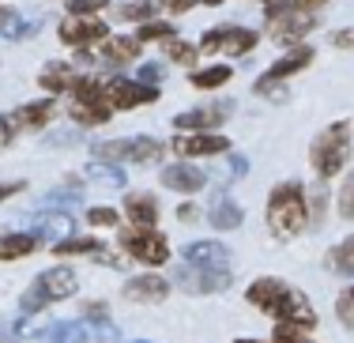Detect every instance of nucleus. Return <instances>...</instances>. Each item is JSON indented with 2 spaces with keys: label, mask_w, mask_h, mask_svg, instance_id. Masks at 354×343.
I'll return each mask as SVG.
<instances>
[{
  "label": "nucleus",
  "mask_w": 354,
  "mask_h": 343,
  "mask_svg": "<svg viewBox=\"0 0 354 343\" xmlns=\"http://www.w3.org/2000/svg\"><path fill=\"white\" fill-rule=\"evenodd\" d=\"M230 80H234V68H230V64H207V68L189 72V83H192L196 91H218V87H226Z\"/></svg>",
  "instance_id": "30"
},
{
  "label": "nucleus",
  "mask_w": 354,
  "mask_h": 343,
  "mask_svg": "<svg viewBox=\"0 0 354 343\" xmlns=\"http://www.w3.org/2000/svg\"><path fill=\"white\" fill-rule=\"evenodd\" d=\"M264 19H268V38H272L275 46H286V49L301 46V41L309 38V30H317V15L294 8L290 0H272V4H264Z\"/></svg>",
  "instance_id": "5"
},
{
  "label": "nucleus",
  "mask_w": 354,
  "mask_h": 343,
  "mask_svg": "<svg viewBox=\"0 0 354 343\" xmlns=\"http://www.w3.org/2000/svg\"><path fill=\"white\" fill-rule=\"evenodd\" d=\"M83 174H87V181H95V185H102V189H124V185H129L124 166L121 163H109V158H91Z\"/></svg>",
  "instance_id": "24"
},
{
  "label": "nucleus",
  "mask_w": 354,
  "mask_h": 343,
  "mask_svg": "<svg viewBox=\"0 0 354 343\" xmlns=\"http://www.w3.org/2000/svg\"><path fill=\"white\" fill-rule=\"evenodd\" d=\"M0 343H27V340H15V336H4V340H0Z\"/></svg>",
  "instance_id": "52"
},
{
  "label": "nucleus",
  "mask_w": 354,
  "mask_h": 343,
  "mask_svg": "<svg viewBox=\"0 0 354 343\" xmlns=\"http://www.w3.org/2000/svg\"><path fill=\"white\" fill-rule=\"evenodd\" d=\"M234 343H268V340H252V336H245V340H234Z\"/></svg>",
  "instance_id": "51"
},
{
  "label": "nucleus",
  "mask_w": 354,
  "mask_h": 343,
  "mask_svg": "<svg viewBox=\"0 0 354 343\" xmlns=\"http://www.w3.org/2000/svg\"><path fill=\"white\" fill-rule=\"evenodd\" d=\"M335 317H339L343 328L354 332V283L339 290V298H335Z\"/></svg>",
  "instance_id": "37"
},
{
  "label": "nucleus",
  "mask_w": 354,
  "mask_h": 343,
  "mask_svg": "<svg viewBox=\"0 0 354 343\" xmlns=\"http://www.w3.org/2000/svg\"><path fill=\"white\" fill-rule=\"evenodd\" d=\"M257 41H260L257 30L238 27V23H218V27H212V30H204V35H200L196 49L204 57L226 53V57H234V61H238V57H245V53L257 49Z\"/></svg>",
  "instance_id": "8"
},
{
  "label": "nucleus",
  "mask_w": 354,
  "mask_h": 343,
  "mask_svg": "<svg viewBox=\"0 0 354 343\" xmlns=\"http://www.w3.org/2000/svg\"><path fill=\"white\" fill-rule=\"evenodd\" d=\"M12 117H15V129L19 132H41L57 117V98L46 95V98H38V102H27V106H19Z\"/></svg>",
  "instance_id": "20"
},
{
  "label": "nucleus",
  "mask_w": 354,
  "mask_h": 343,
  "mask_svg": "<svg viewBox=\"0 0 354 343\" xmlns=\"http://www.w3.org/2000/svg\"><path fill=\"white\" fill-rule=\"evenodd\" d=\"M324 264L332 268V275H343V279H354V234H347L343 241H335L328 249Z\"/></svg>",
  "instance_id": "29"
},
{
  "label": "nucleus",
  "mask_w": 354,
  "mask_h": 343,
  "mask_svg": "<svg viewBox=\"0 0 354 343\" xmlns=\"http://www.w3.org/2000/svg\"><path fill=\"white\" fill-rule=\"evenodd\" d=\"M102 249H106V241L95 238V234H72V238L53 245V257H98Z\"/></svg>",
  "instance_id": "28"
},
{
  "label": "nucleus",
  "mask_w": 354,
  "mask_h": 343,
  "mask_svg": "<svg viewBox=\"0 0 354 343\" xmlns=\"http://www.w3.org/2000/svg\"><path fill=\"white\" fill-rule=\"evenodd\" d=\"M294 8H301V12H320V8L328 4V0H290Z\"/></svg>",
  "instance_id": "49"
},
{
  "label": "nucleus",
  "mask_w": 354,
  "mask_h": 343,
  "mask_svg": "<svg viewBox=\"0 0 354 343\" xmlns=\"http://www.w3.org/2000/svg\"><path fill=\"white\" fill-rule=\"evenodd\" d=\"M177 35V27L174 23H166V19H147V23H140L136 27V38L147 46V41H166V38H174Z\"/></svg>",
  "instance_id": "33"
},
{
  "label": "nucleus",
  "mask_w": 354,
  "mask_h": 343,
  "mask_svg": "<svg viewBox=\"0 0 354 343\" xmlns=\"http://www.w3.org/2000/svg\"><path fill=\"white\" fill-rule=\"evenodd\" d=\"M158 181H162L170 192H181V196H192V192L207 189V174L200 170L196 163H189V158H177V163H170L162 174H158Z\"/></svg>",
  "instance_id": "15"
},
{
  "label": "nucleus",
  "mask_w": 354,
  "mask_h": 343,
  "mask_svg": "<svg viewBox=\"0 0 354 343\" xmlns=\"http://www.w3.org/2000/svg\"><path fill=\"white\" fill-rule=\"evenodd\" d=\"M102 8H109V0H68L72 15H98Z\"/></svg>",
  "instance_id": "41"
},
{
  "label": "nucleus",
  "mask_w": 354,
  "mask_h": 343,
  "mask_svg": "<svg viewBox=\"0 0 354 343\" xmlns=\"http://www.w3.org/2000/svg\"><path fill=\"white\" fill-rule=\"evenodd\" d=\"M268 343H317L309 332H301V328H290V324H275V332H272V340Z\"/></svg>",
  "instance_id": "39"
},
{
  "label": "nucleus",
  "mask_w": 354,
  "mask_h": 343,
  "mask_svg": "<svg viewBox=\"0 0 354 343\" xmlns=\"http://www.w3.org/2000/svg\"><path fill=\"white\" fill-rule=\"evenodd\" d=\"M117 249L124 257H132L143 268H162L170 264V241L166 234H158L155 227H129L117 234Z\"/></svg>",
  "instance_id": "7"
},
{
  "label": "nucleus",
  "mask_w": 354,
  "mask_h": 343,
  "mask_svg": "<svg viewBox=\"0 0 354 343\" xmlns=\"http://www.w3.org/2000/svg\"><path fill=\"white\" fill-rule=\"evenodd\" d=\"M351 144H354V124L343 117V121H332L328 129H320L309 144V166L320 181H332L343 166L351 163Z\"/></svg>",
  "instance_id": "3"
},
{
  "label": "nucleus",
  "mask_w": 354,
  "mask_h": 343,
  "mask_svg": "<svg viewBox=\"0 0 354 343\" xmlns=\"http://www.w3.org/2000/svg\"><path fill=\"white\" fill-rule=\"evenodd\" d=\"M230 174H234V178H245V174H249V163L238 151H230Z\"/></svg>",
  "instance_id": "46"
},
{
  "label": "nucleus",
  "mask_w": 354,
  "mask_h": 343,
  "mask_svg": "<svg viewBox=\"0 0 354 343\" xmlns=\"http://www.w3.org/2000/svg\"><path fill=\"white\" fill-rule=\"evenodd\" d=\"M245 302L257 313L272 317L275 324H290V328H301V332H313L320 324L309 295L290 287V283H283L279 275H260V279H252L245 287Z\"/></svg>",
  "instance_id": "1"
},
{
  "label": "nucleus",
  "mask_w": 354,
  "mask_h": 343,
  "mask_svg": "<svg viewBox=\"0 0 354 343\" xmlns=\"http://www.w3.org/2000/svg\"><path fill=\"white\" fill-rule=\"evenodd\" d=\"M124 343H151V340H124Z\"/></svg>",
  "instance_id": "53"
},
{
  "label": "nucleus",
  "mask_w": 354,
  "mask_h": 343,
  "mask_svg": "<svg viewBox=\"0 0 354 343\" xmlns=\"http://www.w3.org/2000/svg\"><path fill=\"white\" fill-rule=\"evenodd\" d=\"M19 136V129H15V117L12 113H0V151H8V144Z\"/></svg>",
  "instance_id": "42"
},
{
  "label": "nucleus",
  "mask_w": 354,
  "mask_h": 343,
  "mask_svg": "<svg viewBox=\"0 0 354 343\" xmlns=\"http://www.w3.org/2000/svg\"><path fill=\"white\" fill-rule=\"evenodd\" d=\"M75 290H80L75 268L53 264V268H46V272H38L35 279H30V287L23 290V298H19V309L23 313H46L53 302H68Z\"/></svg>",
  "instance_id": "4"
},
{
  "label": "nucleus",
  "mask_w": 354,
  "mask_h": 343,
  "mask_svg": "<svg viewBox=\"0 0 354 343\" xmlns=\"http://www.w3.org/2000/svg\"><path fill=\"white\" fill-rule=\"evenodd\" d=\"M264 223L272 230L275 241H294L298 234H306L313 223H309V192L301 181H279L272 192H268V212Z\"/></svg>",
  "instance_id": "2"
},
{
  "label": "nucleus",
  "mask_w": 354,
  "mask_h": 343,
  "mask_svg": "<svg viewBox=\"0 0 354 343\" xmlns=\"http://www.w3.org/2000/svg\"><path fill=\"white\" fill-rule=\"evenodd\" d=\"M41 249V238L35 230H12V234H4L0 238V261H23V257H30V253H38Z\"/></svg>",
  "instance_id": "23"
},
{
  "label": "nucleus",
  "mask_w": 354,
  "mask_h": 343,
  "mask_svg": "<svg viewBox=\"0 0 354 343\" xmlns=\"http://www.w3.org/2000/svg\"><path fill=\"white\" fill-rule=\"evenodd\" d=\"M200 4H207V8H218V4H226V0H200Z\"/></svg>",
  "instance_id": "50"
},
{
  "label": "nucleus",
  "mask_w": 354,
  "mask_h": 343,
  "mask_svg": "<svg viewBox=\"0 0 354 343\" xmlns=\"http://www.w3.org/2000/svg\"><path fill=\"white\" fill-rule=\"evenodd\" d=\"M335 207H339V219L354 223V170L347 174V178H343L339 196H335Z\"/></svg>",
  "instance_id": "36"
},
{
  "label": "nucleus",
  "mask_w": 354,
  "mask_h": 343,
  "mask_svg": "<svg viewBox=\"0 0 354 343\" xmlns=\"http://www.w3.org/2000/svg\"><path fill=\"white\" fill-rule=\"evenodd\" d=\"M106 102H109V110L113 113H121V110H140V106H151V102H158L162 98V91L158 87H147V83H140V80H106Z\"/></svg>",
  "instance_id": "11"
},
{
  "label": "nucleus",
  "mask_w": 354,
  "mask_h": 343,
  "mask_svg": "<svg viewBox=\"0 0 354 343\" xmlns=\"http://www.w3.org/2000/svg\"><path fill=\"white\" fill-rule=\"evenodd\" d=\"M68 113H72V121L80 124V129H102V124L113 121V110H109L106 95L102 98H87V102H72Z\"/></svg>",
  "instance_id": "22"
},
{
  "label": "nucleus",
  "mask_w": 354,
  "mask_h": 343,
  "mask_svg": "<svg viewBox=\"0 0 354 343\" xmlns=\"http://www.w3.org/2000/svg\"><path fill=\"white\" fill-rule=\"evenodd\" d=\"M196 57H200V49L192 46V41H185V38H166V61H174V64H181V68H189V64H196Z\"/></svg>",
  "instance_id": "32"
},
{
  "label": "nucleus",
  "mask_w": 354,
  "mask_h": 343,
  "mask_svg": "<svg viewBox=\"0 0 354 343\" xmlns=\"http://www.w3.org/2000/svg\"><path fill=\"white\" fill-rule=\"evenodd\" d=\"M121 215L132 223V227H158V215H162V207H158V196H155V192L132 189L129 196H124Z\"/></svg>",
  "instance_id": "17"
},
{
  "label": "nucleus",
  "mask_w": 354,
  "mask_h": 343,
  "mask_svg": "<svg viewBox=\"0 0 354 343\" xmlns=\"http://www.w3.org/2000/svg\"><path fill=\"white\" fill-rule=\"evenodd\" d=\"M177 219H181V223H196L200 219V207L196 204H181V207H177Z\"/></svg>",
  "instance_id": "48"
},
{
  "label": "nucleus",
  "mask_w": 354,
  "mask_h": 343,
  "mask_svg": "<svg viewBox=\"0 0 354 343\" xmlns=\"http://www.w3.org/2000/svg\"><path fill=\"white\" fill-rule=\"evenodd\" d=\"M260 4H272V0H260Z\"/></svg>",
  "instance_id": "54"
},
{
  "label": "nucleus",
  "mask_w": 354,
  "mask_h": 343,
  "mask_svg": "<svg viewBox=\"0 0 354 343\" xmlns=\"http://www.w3.org/2000/svg\"><path fill=\"white\" fill-rule=\"evenodd\" d=\"M207 223H212L215 230H238L241 223H245V212H241V204L230 200L226 192H215L212 204H207Z\"/></svg>",
  "instance_id": "21"
},
{
  "label": "nucleus",
  "mask_w": 354,
  "mask_h": 343,
  "mask_svg": "<svg viewBox=\"0 0 354 343\" xmlns=\"http://www.w3.org/2000/svg\"><path fill=\"white\" fill-rule=\"evenodd\" d=\"M80 313H83V321L87 324H102V321H113V317H109V306L106 302H80Z\"/></svg>",
  "instance_id": "40"
},
{
  "label": "nucleus",
  "mask_w": 354,
  "mask_h": 343,
  "mask_svg": "<svg viewBox=\"0 0 354 343\" xmlns=\"http://www.w3.org/2000/svg\"><path fill=\"white\" fill-rule=\"evenodd\" d=\"M196 4H200V0H162V8L170 15H185V12H192Z\"/></svg>",
  "instance_id": "44"
},
{
  "label": "nucleus",
  "mask_w": 354,
  "mask_h": 343,
  "mask_svg": "<svg viewBox=\"0 0 354 343\" xmlns=\"http://www.w3.org/2000/svg\"><path fill=\"white\" fill-rule=\"evenodd\" d=\"M57 38L72 49H91L95 41L109 38V27L98 15H72V19H64L61 27H57Z\"/></svg>",
  "instance_id": "14"
},
{
  "label": "nucleus",
  "mask_w": 354,
  "mask_h": 343,
  "mask_svg": "<svg viewBox=\"0 0 354 343\" xmlns=\"http://www.w3.org/2000/svg\"><path fill=\"white\" fill-rule=\"evenodd\" d=\"M170 147L158 136H124V140H102L95 144V158H109V163H132V166H155Z\"/></svg>",
  "instance_id": "6"
},
{
  "label": "nucleus",
  "mask_w": 354,
  "mask_h": 343,
  "mask_svg": "<svg viewBox=\"0 0 354 343\" xmlns=\"http://www.w3.org/2000/svg\"><path fill=\"white\" fill-rule=\"evenodd\" d=\"M80 200H83V185H80V181L46 192V207H53V204H57V207H72V204H80Z\"/></svg>",
  "instance_id": "35"
},
{
  "label": "nucleus",
  "mask_w": 354,
  "mask_h": 343,
  "mask_svg": "<svg viewBox=\"0 0 354 343\" xmlns=\"http://www.w3.org/2000/svg\"><path fill=\"white\" fill-rule=\"evenodd\" d=\"M117 19H124V23L155 19V0H132V4H121V8H117Z\"/></svg>",
  "instance_id": "34"
},
{
  "label": "nucleus",
  "mask_w": 354,
  "mask_h": 343,
  "mask_svg": "<svg viewBox=\"0 0 354 343\" xmlns=\"http://www.w3.org/2000/svg\"><path fill=\"white\" fill-rule=\"evenodd\" d=\"M121 219H124V215L117 212V207H109V204L87 207V223H91V227H121Z\"/></svg>",
  "instance_id": "38"
},
{
  "label": "nucleus",
  "mask_w": 354,
  "mask_h": 343,
  "mask_svg": "<svg viewBox=\"0 0 354 343\" xmlns=\"http://www.w3.org/2000/svg\"><path fill=\"white\" fill-rule=\"evenodd\" d=\"M332 46H335V49H351V46H354V30H335V35H332Z\"/></svg>",
  "instance_id": "47"
},
{
  "label": "nucleus",
  "mask_w": 354,
  "mask_h": 343,
  "mask_svg": "<svg viewBox=\"0 0 354 343\" xmlns=\"http://www.w3.org/2000/svg\"><path fill=\"white\" fill-rule=\"evenodd\" d=\"M170 151L177 158H212V155H230L234 144L223 136V132H174Z\"/></svg>",
  "instance_id": "10"
},
{
  "label": "nucleus",
  "mask_w": 354,
  "mask_h": 343,
  "mask_svg": "<svg viewBox=\"0 0 354 343\" xmlns=\"http://www.w3.org/2000/svg\"><path fill=\"white\" fill-rule=\"evenodd\" d=\"M313 46H306V41H301V46H294V49H286V57H279V61L275 64H268V72L264 76H260L257 83H286L290 76H298V72H306L309 64H313Z\"/></svg>",
  "instance_id": "16"
},
{
  "label": "nucleus",
  "mask_w": 354,
  "mask_h": 343,
  "mask_svg": "<svg viewBox=\"0 0 354 343\" xmlns=\"http://www.w3.org/2000/svg\"><path fill=\"white\" fill-rule=\"evenodd\" d=\"M72 76H75V72H72V64H68V61H49L46 68L38 72V87L46 91L49 98H57L61 91H68Z\"/></svg>",
  "instance_id": "27"
},
{
  "label": "nucleus",
  "mask_w": 354,
  "mask_h": 343,
  "mask_svg": "<svg viewBox=\"0 0 354 343\" xmlns=\"http://www.w3.org/2000/svg\"><path fill=\"white\" fill-rule=\"evenodd\" d=\"M158 80H162V68H158V64H140V83L158 87Z\"/></svg>",
  "instance_id": "43"
},
{
  "label": "nucleus",
  "mask_w": 354,
  "mask_h": 343,
  "mask_svg": "<svg viewBox=\"0 0 354 343\" xmlns=\"http://www.w3.org/2000/svg\"><path fill=\"white\" fill-rule=\"evenodd\" d=\"M181 261L185 264H204V268H230L234 257L223 241H189L181 249Z\"/></svg>",
  "instance_id": "19"
},
{
  "label": "nucleus",
  "mask_w": 354,
  "mask_h": 343,
  "mask_svg": "<svg viewBox=\"0 0 354 343\" xmlns=\"http://www.w3.org/2000/svg\"><path fill=\"white\" fill-rule=\"evenodd\" d=\"M38 234L41 241H49V245H57V241H64V238H72L75 234V219H72V212H64V207H57V212H38L35 215V227H30Z\"/></svg>",
  "instance_id": "18"
},
{
  "label": "nucleus",
  "mask_w": 354,
  "mask_h": 343,
  "mask_svg": "<svg viewBox=\"0 0 354 343\" xmlns=\"http://www.w3.org/2000/svg\"><path fill=\"white\" fill-rule=\"evenodd\" d=\"M140 49L143 41L136 35H117V38H106L102 41V57L109 64H129V61H140Z\"/></svg>",
  "instance_id": "26"
},
{
  "label": "nucleus",
  "mask_w": 354,
  "mask_h": 343,
  "mask_svg": "<svg viewBox=\"0 0 354 343\" xmlns=\"http://www.w3.org/2000/svg\"><path fill=\"white\" fill-rule=\"evenodd\" d=\"M27 35H35V23H27L15 8H8V4H0V38H8V41H23Z\"/></svg>",
  "instance_id": "31"
},
{
  "label": "nucleus",
  "mask_w": 354,
  "mask_h": 343,
  "mask_svg": "<svg viewBox=\"0 0 354 343\" xmlns=\"http://www.w3.org/2000/svg\"><path fill=\"white\" fill-rule=\"evenodd\" d=\"M170 290H174V283L166 279V275L140 272V275H132V279H124L121 295H124V302H132V306H158V302L170 298Z\"/></svg>",
  "instance_id": "13"
},
{
  "label": "nucleus",
  "mask_w": 354,
  "mask_h": 343,
  "mask_svg": "<svg viewBox=\"0 0 354 343\" xmlns=\"http://www.w3.org/2000/svg\"><path fill=\"white\" fill-rule=\"evenodd\" d=\"M234 117V102L230 98H215L207 106H196V110H185L174 117L177 132H218V124H226Z\"/></svg>",
  "instance_id": "12"
},
{
  "label": "nucleus",
  "mask_w": 354,
  "mask_h": 343,
  "mask_svg": "<svg viewBox=\"0 0 354 343\" xmlns=\"http://www.w3.org/2000/svg\"><path fill=\"white\" fill-rule=\"evenodd\" d=\"M23 185H27V181H0V204H4V200H12L15 192H23Z\"/></svg>",
  "instance_id": "45"
},
{
  "label": "nucleus",
  "mask_w": 354,
  "mask_h": 343,
  "mask_svg": "<svg viewBox=\"0 0 354 343\" xmlns=\"http://www.w3.org/2000/svg\"><path fill=\"white\" fill-rule=\"evenodd\" d=\"M174 283L185 295H223V290H230L234 272L230 268H204V264H185L181 261Z\"/></svg>",
  "instance_id": "9"
},
{
  "label": "nucleus",
  "mask_w": 354,
  "mask_h": 343,
  "mask_svg": "<svg viewBox=\"0 0 354 343\" xmlns=\"http://www.w3.org/2000/svg\"><path fill=\"white\" fill-rule=\"evenodd\" d=\"M41 340L46 343H91L95 336H91L87 321H53V324H46Z\"/></svg>",
  "instance_id": "25"
}]
</instances>
